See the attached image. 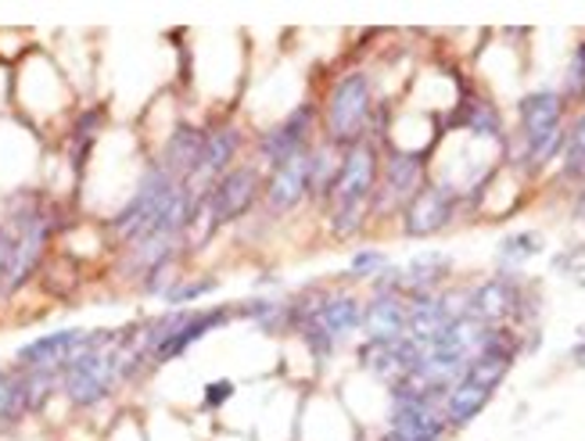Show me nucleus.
<instances>
[{"label": "nucleus", "mask_w": 585, "mask_h": 441, "mask_svg": "<svg viewBox=\"0 0 585 441\" xmlns=\"http://www.w3.org/2000/svg\"><path fill=\"white\" fill-rule=\"evenodd\" d=\"M119 387H123V370L115 355V330H98L94 344L58 373V395L79 412L104 406Z\"/></svg>", "instance_id": "obj_1"}, {"label": "nucleus", "mask_w": 585, "mask_h": 441, "mask_svg": "<svg viewBox=\"0 0 585 441\" xmlns=\"http://www.w3.org/2000/svg\"><path fill=\"white\" fill-rule=\"evenodd\" d=\"M370 123H374V87H370V76L363 69L341 72L330 83L327 98L320 101V133H324L320 140L345 151L349 144L367 137Z\"/></svg>", "instance_id": "obj_2"}, {"label": "nucleus", "mask_w": 585, "mask_h": 441, "mask_svg": "<svg viewBox=\"0 0 585 441\" xmlns=\"http://www.w3.org/2000/svg\"><path fill=\"white\" fill-rule=\"evenodd\" d=\"M262 180H266V172L256 162H251V166H234L230 172H223V177L205 191L202 216H198V226L205 223L202 240H209L212 234H220V230H227V226H234V223H241L248 212H256L262 205ZM198 226H194V230H198Z\"/></svg>", "instance_id": "obj_3"}, {"label": "nucleus", "mask_w": 585, "mask_h": 441, "mask_svg": "<svg viewBox=\"0 0 585 441\" xmlns=\"http://www.w3.org/2000/svg\"><path fill=\"white\" fill-rule=\"evenodd\" d=\"M521 118V147L528 166H550L564 151V98L561 90H531L517 104Z\"/></svg>", "instance_id": "obj_4"}, {"label": "nucleus", "mask_w": 585, "mask_h": 441, "mask_svg": "<svg viewBox=\"0 0 585 441\" xmlns=\"http://www.w3.org/2000/svg\"><path fill=\"white\" fill-rule=\"evenodd\" d=\"M359 330H363V302L352 291H327L324 302L316 305V313L295 333L305 341V349L320 363H327Z\"/></svg>", "instance_id": "obj_5"}, {"label": "nucleus", "mask_w": 585, "mask_h": 441, "mask_svg": "<svg viewBox=\"0 0 585 441\" xmlns=\"http://www.w3.org/2000/svg\"><path fill=\"white\" fill-rule=\"evenodd\" d=\"M316 133H320V104L316 101L295 104V109H291L284 118H277V123L256 140V166L262 172L281 169L284 162L305 155L316 140H320Z\"/></svg>", "instance_id": "obj_6"}, {"label": "nucleus", "mask_w": 585, "mask_h": 441, "mask_svg": "<svg viewBox=\"0 0 585 441\" xmlns=\"http://www.w3.org/2000/svg\"><path fill=\"white\" fill-rule=\"evenodd\" d=\"M381 180V151L374 140H356L341 151L335 194L327 205H370Z\"/></svg>", "instance_id": "obj_7"}, {"label": "nucleus", "mask_w": 585, "mask_h": 441, "mask_svg": "<svg viewBox=\"0 0 585 441\" xmlns=\"http://www.w3.org/2000/svg\"><path fill=\"white\" fill-rule=\"evenodd\" d=\"M424 151H392L381 162L378 191L370 197V216H384V212H403L420 186H424Z\"/></svg>", "instance_id": "obj_8"}, {"label": "nucleus", "mask_w": 585, "mask_h": 441, "mask_svg": "<svg viewBox=\"0 0 585 441\" xmlns=\"http://www.w3.org/2000/svg\"><path fill=\"white\" fill-rule=\"evenodd\" d=\"M94 338H98V330H83V327H65V330L40 333V338L25 341L15 349V366L19 370L61 373L79 352H87L90 344H94Z\"/></svg>", "instance_id": "obj_9"}, {"label": "nucleus", "mask_w": 585, "mask_h": 441, "mask_svg": "<svg viewBox=\"0 0 585 441\" xmlns=\"http://www.w3.org/2000/svg\"><path fill=\"white\" fill-rule=\"evenodd\" d=\"M245 147V129L234 123V118H216L212 126H205V144H202V158H198L194 177L188 180L191 191L205 194L212 183H216L223 172H230L237 155Z\"/></svg>", "instance_id": "obj_10"}, {"label": "nucleus", "mask_w": 585, "mask_h": 441, "mask_svg": "<svg viewBox=\"0 0 585 441\" xmlns=\"http://www.w3.org/2000/svg\"><path fill=\"white\" fill-rule=\"evenodd\" d=\"M230 319H237V305H212V309H183V319H180L177 327H172V333L162 341V349L151 355V370L177 363V359H183L191 349H198V344H202L212 330H223V327H227Z\"/></svg>", "instance_id": "obj_11"}, {"label": "nucleus", "mask_w": 585, "mask_h": 441, "mask_svg": "<svg viewBox=\"0 0 585 441\" xmlns=\"http://www.w3.org/2000/svg\"><path fill=\"white\" fill-rule=\"evenodd\" d=\"M521 302H525L521 280L503 273L463 294V313L474 316L477 324H485V327H507V319H517Z\"/></svg>", "instance_id": "obj_12"}, {"label": "nucleus", "mask_w": 585, "mask_h": 441, "mask_svg": "<svg viewBox=\"0 0 585 441\" xmlns=\"http://www.w3.org/2000/svg\"><path fill=\"white\" fill-rule=\"evenodd\" d=\"M460 194L453 186L431 183L420 186V191L409 197V205L403 208V234L406 237H431L438 230H446L457 216Z\"/></svg>", "instance_id": "obj_13"}, {"label": "nucleus", "mask_w": 585, "mask_h": 441, "mask_svg": "<svg viewBox=\"0 0 585 441\" xmlns=\"http://www.w3.org/2000/svg\"><path fill=\"white\" fill-rule=\"evenodd\" d=\"M302 202H310V151L291 158L281 169L266 172L262 180V208L270 216H288Z\"/></svg>", "instance_id": "obj_14"}, {"label": "nucleus", "mask_w": 585, "mask_h": 441, "mask_svg": "<svg viewBox=\"0 0 585 441\" xmlns=\"http://www.w3.org/2000/svg\"><path fill=\"white\" fill-rule=\"evenodd\" d=\"M406 316H409L406 294L374 291V298L363 305V333H367V341L392 344L398 338H406Z\"/></svg>", "instance_id": "obj_15"}, {"label": "nucleus", "mask_w": 585, "mask_h": 441, "mask_svg": "<svg viewBox=\"0 0 585 441\" xmlns=\"http://www.w3.org/2000/svg\"><path fill=\"white\" fill-rule=\"evenodd\" d=\"M406 302H409L406 338L414 344H420V349H428L438 333H442L460 316L446 294H414V298H406Z\"/></svg>", "instance_id": "obj_16"}, {"label": "nucleus", "mask_w": 585, "mask_h": 441, "mask_svg": "<svg viewBox=\"0 0 585 441\" xmlns=\"http://www.w3.org/2000/svg\"><path fill=\"white\" fill-rule=\"evenodd\" d=\"M202 144H205V126L180 123L162 140V151H158V166H162L172 180L188 183L194 177V169H198V158H202Z\"/></svg>", "instance_id": "obj_17"}, {"label": "nucleus", "mask_w": 585, "mask_h": 441, "mask_svg": "<svg viewBox=\"0 0 585 441\" xmlns=\"http://www.w3.org/2000/svg\"><path fill=\"white\" fill-rule=\"evenodd\" d=\"M453 273V259L442 251H420L398 270V294L414 298V294H435V287Z\"/></svg>", "instance_id": "obj_18"}, {"label": "nucleus", "mask_w": 585, "mask_h": 441, "mask_svg": "<svg viewBox=\"0 0 585 441\" xmlns=\"http://www.w3.org/2000/svg\"><path fill=\"white\" fill-rule=\"evenodd\" d=\"M104 123H109V112L94 104V109H83L69 126V137H65V151H69V166L76 177H83L90 155H94L98 137L104 133Z\"/></svg>", "instance_id": "obj_19"}, {"label": "nucleus", "mask_w": 585, "mask_h": 441, "mask_svg": "<svg viewBox=\"0 0 585 441\" xmlns=\"http://www.w3.org/2000/svg\"><path fill=\"white\" fill-rule=\"evenodd\" d=\"M492 395H496V392H488V387L460 377L446 392V398H442V417H446L449 431H457V427H468L477 417V412H482L492 403Z\"/></svg>", "instance_id": "obj_20"}, {"label": "nucleus", "mask_w": 585, "mask_h": 441, "mask_svg": "<svg viewBox=\"0 0 585 441\" xmlns=\"http://www.w3.org/2000/svg\"><path fill=\"white\" fill-rule=\"evenodd\" d=\"M338 169H341V147L316 140L310 147V197L313 202H330L338 183Z\"/></svg>", "instance_id": "obj_21"}, {"label": "nucleus", "mask_w": 585, "mask_h": 441, "mask_svg": "<svg viewBox=\"0 0 585 441\" xmlns=\"http://www.w3.org/2000/svg\"><path fill=\"white\" fill-rule=\"evenodd\" d=\"M19 370V366H15ZM22 377V403H25V417H40L50 398L58 395V373L47 370H19Z\"/></svg>", "instance_id": "obj_22"}, {"label": "nucleus", "mask_w": 585, "mask_h": 441, "mask_svg": "<svg viewBox=\"0 0 585 441\" xmlns=\"http://www.w3.org/2000/svg\"><path fill=\"white\" fill-rule=\"evenodd\" d=\"M216 291H220L216 276H177V284L162 294V302L169 305V309H188V305L202 302Z\"/></svg>", "instance_id": "obj_23"}, {"label": "nucleus", "mask_w": 585, "mask_h": 441, "mask_svg": "<svg viewBox=\"0 0 585 441\" xmlns=\"http://www.w3.org/2000/svg\"><path fill=\"white\" fill-rule=\"evenodd\" d=\"M25 420L22 377L15 366H0V427H15Z\"/></svg>", "instance_id": "obj_24"}, {"label": "nucleus", "mask_w": 585, "mask_h": 441, "mask_svg": "<svg viewBox=\"0 0 585 441\" xmlns=\"http://www.w3.org/2000/svg\"><path fill=\"white\" fill-rule=\"evenodd\" d=\"M539 251H542V237L536 230H517L510 237H503L499 265H503V270H517V265H525L528 259H536Z\"/></svg>", "instance_id": "obj_25"}, {"label": "nucleus", "mask_w": 585, "mask_h": 441, "mask_svg": "<svg viewBox=\"0 0 585 441\" xmlns=\"http://www.w3.org/2000/svg\"><path fill=\"white\" fill-rule=\"evenodd\" d=\"M327 208H330V216H327L330 234H335L338 240L356 237L370 219V205H327Z\"/></svg>", "instance_id": "obj_26"}, {"label": "nucleus", "mask_w": 585, "mask_h": 441, "mask_svg": "<svg viewBox=\"0 0 585 441\" xmlns=\"http://www.w3.org/2000/svg\"><path fill=\"white\" fill-rule=\"evenodd\" d=\"M564 177H582L585 172V112L564 129Z\"/></svg>", "instance_id": "obj_27"}, {"label": "nucleus", "mask_w": 585, "mask_h": 441, "mask_svg": "<svg viewBox=\"0 0 585 441\" xmlns=\"http://www.w3.org/2000/svg\"><path fill=\"white\" fill-rule=\"evenodd\" d=\"M460 123L468 126L477 137H499L503 133V118L492 104H460Z\"/></svg>", "instance_id": "obj_28"}, {"label": "nucleus", "mask_w": 585, "mask_h": 441, "mask_svg": "<svg viewBox=\"0 0 585 441\" xmlns=\"http://www.w3.org/2000/svg\"><path fill=\"white\" fill-rule=\"evenodd\" d=\"M389 256L378 248H363V251H356V256L349 259V276L352 280H378L384 270H389Z\"/></svg>", "instance_id": "obj_29"}, {"label": "nucleus", "mask_w": 585, "mask_h": 441, "mask_svg": "<svg viewBox=\"0 0 585 441\" xmlns=\"http://www.w3.org/2000/svg\"><path fill=\"white\" fill-rule=\"evenodd\" d=\"M561 98H575V101H585V44L575 47V55H571V65H567V79H564V93Z\"/></svg>", "instance_id": "obj_30"}, {"label": "nucleus", "mask_w": 585, "mask_h": 441, "mask_svg": "<svg viewBox=\"0 0 585 441\" xmlns=\"http://www.w3.org/2000/svg\"><path fill=\"white\" fill-rule=\"evenodd\" d=\"M11 259H15V234H11L4 223H0V302H8Z\"/></svg>", "instance_id": "obj_31"}, {"label": "nucleus", "mask_w": 585, "mask_h": 441, "mask_svg": "<svg viewBox=\"0 0 585 441\" xmlns=\"http://www.w3.org/2000/svg\"><path fill=\"white\" fill-rule=\"evenodd\" d=\"M234 395H237V384L230 377L212 381V384H205V409H223Z\"/></svg>", "instance_id": "obj_32"}, {"label": "nucleus", "mask_w": 585, "mask_h": 441, "mask_svg": "<svg viewBox=\"0 0 585 441\" xmlns=\"http://www.w3.org/2000/svg\"><path fill=\"white\" fill-rule=\"evenodd\" d=\"M571 359H575V363H578V366L585 370V341H578V344H575V349H571Z\"/></svg>", "instance_id": "obj_33"}]
</instances>
